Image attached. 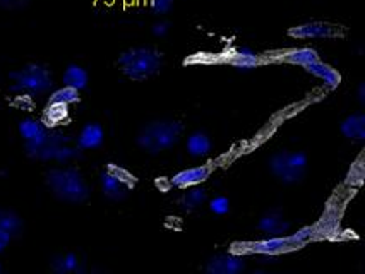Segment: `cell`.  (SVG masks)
Here are the masks:
<instances>
[{"label": "cell", "instance_id": "6da1fadb", "mask_svg": "<svg viewBox=\"0 0 365 274\" xmlns=\"http://www.w3.org/2000/svg\"><path fill=\"white\" fill-rule=\"evenodd\" d=\"M118 67L122 74L133 81H146L160 73L163 65V57L156 48L151 46H135L129 48L118 57Z\"/></svg>", "mask_w": 365, "mask_h": 274}, {"label": "cell", "instance_id": "7a4b0ae2", "mask_svg": "<svg viewBox=\"0 0 365 274\" xmlns=\"http://www.w3.org/2000/svg\"><path fill=\"white\" fill-rule=\"evenodd\" d=\"M184 125L177 120H156L144 125L138 134V146L151 154L163 153L180 141Z\"/></svg>", "mask_w": 365, "mask_h": 274}, {"label": "cell", "instance_id": "3957f363", "mask_svg": "<svg viewBox=\"0 0 365 274\" xmlns=\"http://www.w3.org/2000/svg\"><path fill=\"white\" fill-rule=\"evenodd\" d=\"M46 184L55 197L66 202H84L89 196V187L76 168H53L46 174Z\"/></svg>", "mask_w": 365, "mask_h": 274}, {"label": "cell", "instance_id": "277c9868", "mask_svg": "<svg viewBox=\"0 0 365 274\" xmlns=\"http://www.w3.org/2000/svg\"><path fill=\"white\" fill-rule=\"evenodd\" d=\"M11 79L14 81L11 90L23 93V95L36 96L43 95L53 86L52 74L50 70L43 65L38 64H29L23 69H19L18 73H12Z\"/></svg>", "mask_w": 365, "mask_h": 274}, {"label": "cell", "instance_id": "5b68a950", "mask_svg": "<svg viewBox=\"0 0 365 274\" xmlns=\"http://www.w3.org/2000/svg\"><path fill=\"white\" fill-rule=\"evenodd\" d=\"M269 170L279 182L297 184L307 172V156L300 151H279L269 159Z\"/></svg>", "mask_w": 365, "mask_h": 274}, {"label": "cell", "instance_id": "8992f818", "mask_svg": "<svg viewBox=\"0 0 365 274\" xmlns=\"http://www.w3.org/2000/svg\"><path fill=\"white\" fill-rule=\"evenodd\" d=\"M101 191L105 196L112 201H122L125 199L129 194L138 184L135 176L130 174L125 168L118 167L115 163H108L107 168L101 172L100 175Z\"/></svg>", "mask_w": 365, "mask_h": 274}, {"label": "cell", "instance_id": "52a82bcc", "mask_svg": "<svg viewBox=\"0 0 365 274\" xmlns=\"http://www.w3.org/2000/svg\"><path fill=\"white\" fill-rule=\"evenodd\" d=\"M311 233H312L311 228H302L294 235H287V237L279 235V237H271V238L261 240V242L250 243L247 251L252 252V254L277 255V254H282V252L294 251V248L302 246L305 240L311 237Z\"/></svg>", "mask_w": 365, "mask_h": 274}, {"label": "cell", "instance_id": "ba28073f", "mask_svg": "<svg viewBox=\"0 0 365 274\" xmlns=\"http://www.w3.org/2000/svg\"><path fill=\"white\" fill-rule=\"evenodd\" d=\"M287 35L295 40H324V38H343L345 36V28L338 26L333 23H324V21H311V23L299 24V26L290 28Z\"/></svg>", "mask_w": 365, "mask_h": 274}, {"label": "cell", "instance_id": "9c48e42d", "mask_svg": "<svg viewBox=\"0 0 365 274\" xmlns=\"http://www.w3.org/2000/svg\"><path fill=\"white\" fill-rule=\"evenodd\" d=\"M211 175V168L206 167V164H201V167H194V168H187V170H182L172 179V184L175 187L180 189H187V187H194V185H201L202 182H206Z\"/></svg>", "mask_w": 365, "mask_h": 274}, {"label": "cell", "instance_id": "30bf717a", "mask_svg": "<svg viewBox=\"0 0 365 274\" xmlns=\"http://www.w3.org/2000/svg\"><path fill=\"white\" fill-rule=\"evenodd\" d=\"M19 134L26 141V153H29V151H33L45 141L48 130L41 125V122L26 119L19 124Z\"/></svg>", "mask_w": 365, "mask_h": 274}, {"label": "cell", "instance_id": "8fae6325", "mask_svg": "<svg viewBox=\"0 0 365 274\" xmlns=\"http://www.w3.org/2000/svg\"><path fill=\"white\" fill-rule=\"evenodd\" d=\"M242 269H244V260L233 254L216 255L206 265V271L211 274H237Z\"/></svg>", "mask_w": 365, "mask_h": 274}, {"label": "cell", "instance_id": "7c38bea8", "mask_svg": "<svg viewBox=\"0 0 365 274\" xmlns=\"http://www.w3.org/2000/svg\"><path fill=\"white\" fill-rule=\"evenodd\" d=\"M288 228H290V223L282 216L279 211H269L257 223V230H261L266 235H271V237H279V235L287 233Z\"/></svg>", "mask_w": 365, "mask_h": 274}, {"label": "cell", "instance_id": "4fadbf2b", "mask_svg": "<svg viewBox=\"0 0 365 274\" xmlns=\"http://www.w3.org/2000/svg\"><path fill=\"white\" fill-rule=\"evenodd\" d=\"M105 139V132L103 127L100 124H86L81 130L79 137H78V146L79 149H96V147L101 146Z\"/></svg>", "mask_w": 365, "mask_h": 274}, {"label": "cell", "instance_id": "5bb4252c", "mask_svg": "<svg viewBox=\"0 0 365 274\" xmlns=\"http://www.w3.org/2000/svg\"><path fill=\"white\" fill-rule=\"evenodd\" d=\"M259 55L252 52L250 48H245V46H240V48H235L233 52L228 55V64L235 67L239 70H250L256 69L259 65Z\"/></svg>", "mask_w": 365, "mask_h": 274}, {"label": "cell", "instance_id": "9a60e30c", "mask_svg": "<svg viewBox=\"0 0 365 274\" xmlns=\"http://www.w3.org/2000/svg\"><path fill=\"white\" fill-rule=\"evenodd\" d=\"M304 69L307 70L309 74L319 78L321 81H324L329 88H336L339 81H341V75H339L338 70H334L333 67L324 64V62H321V60H314V62H311V64L305 65Z\"/></svg>", "mask_w": 365, "mask_h": 274}, {"label": "cell", "instance_id": "2e32d148", "mask_svg": "<svg viewBox=\"0 0 365 274\" xmlns=\"http://www.w3.org/2000/svg\"><path fill=\"white\" fill-rule=\"evenodd\" d=\"M341 134L351 141H364L365 139V115L364 113H355V115L346 117L341 122Z\"/></svg>", "mask_w": 365, "mask_h": 274}, {"label": "cell", "instance_id": "e0dca14e", "mask_svg": "<svg viewBox=\"0 0 365 274\" xmlns=\"http://www.w3.org/2000/svg\"><path fill=\"white\" fill-rule=\"evenodd\" d=\"M211 139L207 136L206 132H201V130H197V132H192L187 139V151L190 156H194V158H202V156H207L211 153Z\"/></svg>", "mask_w": 365, "mask_h": 274}, {"label": "cell", "instance_id": "ac0fdd59", "mask_svg": "<svg viewBox=\"0 0 365 274\" xmlns=\"http://www.w3.org/2000/svg\"><path fill=\"white\" fill-rule=\"evenodd\" d=\"M52 269L58 274H67V273H79L83 271V260L78 255L72 254H62L52 259Z\"/></svg>", "mask_w": 365, "mask_h": 274}, {"label": "cell", "instance_id": "d6986e66", "mask_svg": "<svg viewBox=\"0 0 365 274\" xmlns=\"http://www.w3.org/2000/svg\"><path fill=\"white\" fill-rule=\"evenodd\" d=\"M88 81H89L88 73L81 65L72 64L67 67L66 73H63V84H66V86L74 88V90L78 91L84 90V88L88 86Z\"/></svg>", "mask_w": 365, "mask_h": 274}, {"label": "cell", "instance_id": "ffe728a7", "mask_svg": "<svg viewBox=\"0 0 365 274\" xmlns=\"http://www.w3.org/2000/svg\"><path fill=\"white\" fill-rule=\"evenodd\" d=\"M283 60L288 62V64L305 67L314 60H319V55H317L314 48H307V46H305V48H294L290 50V52H287L283 55Z\"/></svg>", "mask_w": 365, "mask_h": 274}, {"label": "cell", "instance_id": "44dd1931", "mask_svg": "<svg viewBox=\"0 0 365 274\" xmlns=\"http://www.w3.org/2000/svg\"><path fill=\"white\" fill-rule=\"evenodd\" d=\"M0 230L7 231L11 237L19 235L23 230V221L16 213L9 209H0Z\"/></svg>", "mask_w": 365, "mask_h": 274}, {"label": "cell", "instance_id": "7402d4cb", "mask_svg": "<svg viewBox=\"0 0 365 274\" xmlns=\"http://www.w3.org/2000/svg\"><path fill=\"white\" fill-rule=\"evenodd\" d=\"M207 199V194L205 189H201L199 185H194V187H187V192L182 196L180 204L184 206L185 209H196L199 206H202Z\"/></svg>", "mask_w": 365, "mask_h": 274}, {"label": "cell", "instance_id": "603a6c76", "mask_svg": "<svg viewBox=\"0 0 365 274\" xmlns=\"http://www.w3.org/2000/svg\"><path fill=\"white\" fill-rule=\"evenodd\" d=\"M79 100H81V96H79L78 90H74V88H71V86H63V88H61V90L53 91L52 95H50L48 103H61V105H67V107H69V105H72V103H78Z\"/></svg>", "mask_w": 365, "mask_h": 274}, {"label": "cell", "instance_id": "cb8c5ba5", "mask_svg": "<svg viewBox=\"0 0 365 274\" xmlns=\"http://www.w3.org/2000/svg\"><path fill=\"white\" fill-rule=\"evenodd\" d=\"M69 117V110H67V105L61 103H48L45 112V122L46 125H58L62 124L63 120Z\"/></svg>", "mask_w": 365, "mask_h": 274}, {"label": "cell", "instance_id": "d4e9b609", "mask_svg": "<svg viewBox=\"0 0 365 274\" xmlns=\"http://www.w3.org/2000/svg\"><path fill=\"white\" fill-rule=\"evenodd\" d=\"M210 209L211 213L215 214H227L228 211H230V201L223 196L215 197V199L210 202Z\"/></svg>", "mask_w": 365, "mask_h": 274}, {"label": "cell", "instance_id": "484cf974", "mask_svg": "<svg viewBox=\"0 0 365 274\" xmlns=\"http://www.w3.org/2000/svg\"><path fill=\"white\" fill-rule=\"evenodd\" d=\"M173 2L175 0H151V11L155 12V14H167V12H170V9L173 7Z\"/></svg>", "mask_w": 365, "mask_h": 274}, {"label": "cell", "instance_id": "4316f807", "mask_svg": "<svg viewBox=\"0 0 365 274\" xmlns=\"http://www.w3.org/2000/svg\"><path fill=\"white\" fill-rule=\"evenodd\" d=\"M168 31H170V24L165 23V21H160V23H156L155 26H153V35L155 36L163 38Z\"/></svg>", "mask_w": 365, "mask_h": 274}, {"label": "cell", "instance_id": "83f0119b", "mask_svg": "<svg viewBox=\"0 0 365 274\" xmlns=\"http://www.w3.org/2000/svg\"><path fill=\"white\" fill-rule=\"evenodd\" d=\"M11 235L7 233V231H4V230H0V252H4L7 248V246H9V242H11Z\"/></svg>", "mask_w": 365, "mask_h": 274}, {"label": "cell", "instance_id": "f1b7e54d", "mask_svg": "<svg viewBox=\"0 0 365 274\" xmlns=\"http://www.w3.org/2000/svg\"><path fill=\"white\" fill-rule=\"evenodd\" d=\"M365 86L364 84H360V88H359V100H360V103H365Z\"/></svg>", "mask_w": 365, "mask_h": 274}, {"label": "cell", "instance_id": "f546056e", "mask_svg": "<svg viewBox=\"0 0 365 274\" xmlns=\"http://www.w3.org/2000/svg\"><path fill=\"white\" fill-rule=\"evenodd\" d=\"M2 2H7V4H11V2H16V0H2Z\"/></svg>", "mask_w": 365, "mask_h": 274}, {"label": "cell", "instance_id": "4dcf8cb0", "mask_svg": "<svg viewBox=\"0 0 365 274\" xmlns=\"http://www.w3.org/2000/svg\"><path fill=\"white\" fill-rule=\"evenodd\" d=\"M0 271H2V265H0Z\"/></svg>", "mask_w": 365, "mask_h": 274}]
</instances>
